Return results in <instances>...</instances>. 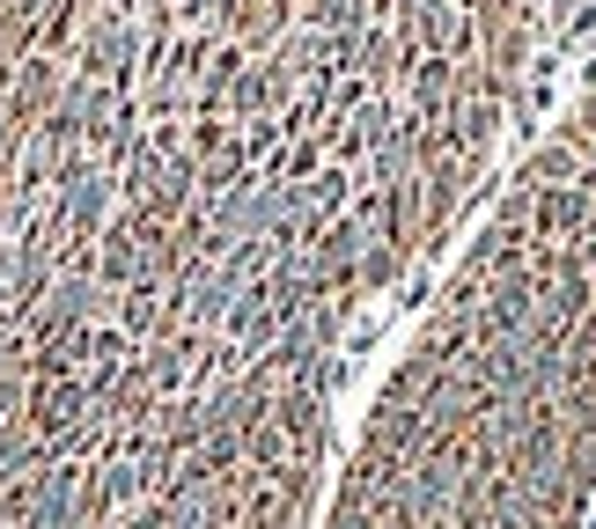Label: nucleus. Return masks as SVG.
Listing matches in <instances>:
<instances>
[{
	"mask_svg": "<svg viewBox=\"0 0 596 529\" xmlns=\"http://www.w3.org/2000/svg\"><path fill=\"white\" fill-rule=\"evenodd\" d=\"M317 405L236 397L214 412H177L170 441L133 449L103 471L59 463L37 485L8 493L0 529H295L310 493Z\"/></svg>",
	"mask_w": 596,
	"mask_h": 529,
	"instance_id": "obj_1",
	"label": "nucleus"
}]
</instances>
